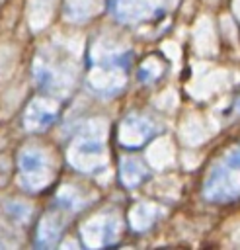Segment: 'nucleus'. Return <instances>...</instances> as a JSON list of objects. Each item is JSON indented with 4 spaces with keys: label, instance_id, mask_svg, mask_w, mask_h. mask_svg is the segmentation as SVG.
Masks as SVG:
<instances>
[{
    "label": "nucleus",
    "instance_id": "f257e3e1",
    "mask_svg": "<svg viewBox=\"0 0 240 250\" xmlns=\"http://www.w3.org/2000/svg\"><path fill=\"white\" fill-rule=\"evenodd\" d=\"M238 152H230L211 174L205 184V195L215 201H226L236 197V184H232V176H236L238 168Z\"/></svg>",
    "mask_w": 240,
    "mask_h": 250
},
{
    "label": "nucleus",
    "instance_id": "f03ea898",
    "mask_svg": "<svg viewBox=\"0 0 240 250\" xmlns=\"http://www.w3.org/2000/svg\"><path fill=\"white\" fill-rule=\"evenodd\" d=\"M43 164V158L39 152H25L21 156V172L23 174H33L35 170H39Z\"/></svg>",
    "mask_w": 240,
    "mask_h": 250
}]
</instances>
